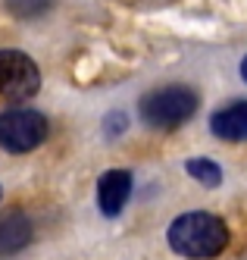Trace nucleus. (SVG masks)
Masks as SVG:
<instances>
[{"label":"nucleus","mask_w":247,"mask_h":260,"mask_svg":"<svg viewBox=\"0 0 247 260\" xmlns=\"http://www.w3.org/2000/svg\"><path fill=\"white\" fill-rule=\"evenodd\" d=\"M166 241L175 254L188 260H213L229 248L232 232L229 222L210 210H188L169 222Z\"/></svg>","instance_id":"nucleus-1"},{"label":"nucleus","mask_w":247,"mask_h":260,"mask_svg":"<svg viewBox=\"0 0 247 260\" xmlns=\"http://www.w3.org/2000/svg\"><path fill=\"white\" fill-rule=\"evenodd\" d=\"M197 107H200V94L188 85L157 88L150 94H144L138 104L144 122L154 125V128H179L197 113Z\"/></svg>","instance_id":"nucleus-2"},{"label":"nucleus","mask_w":247,"mask_h":260,"mask_svg":"<svg viewBox=\"0 0 247 260\" xmlns=\"http://www.w3.org/2000/svg\"><path fill=\"white\" fill-rule=\"evenodd\" d=\"M47 138V116L28 107H13L0 113V147L10 154H31Z\"/></svg>","instance_id":"nucleus-3"},{"label":"nucleus","mask_w":247,"mask_h":260,"mask_svg":"<svg viewBox=\"0 0 247 260\" xmlns=\"http://www.w3.org/2000/svg\"><path fill=\"white\" fill-rule=\"evenodd\" d=\"M41 88V69L22 50H0V98L28 101Z\"/></svg>","instance_id":"nucleus-4"},{"label":"nucleus","mask_w":247,"mask_h":260,"mask_svg":"<svg viewBox=\"0 0 247 260\" xmlns=\"http://www.w3.org/2000/svg\"><path fill=\"white\" fill-rule=\"evenodd\" d=\"M131 198V173L128 170H107L97 179V207L103 216H119Z\"/></svg>","instance_id":"nucleus-5"},{"label":"nucleus","mask_w":247,"mask_h":260,"mask_svg":"<svg viewBox=\"0 0 247 260\" xmlns=\"http://www.w3.org/2000/svg\"><path fill=\"white\" fill-rule=\"evenodd\" d=\"M210 132L219 141H247V101H235L210 116Z\"/></svg>","instance_id":"nucleus-6"},{"label":"nucleus","mask_w":247,"mask_h":260,"mask_svg":"<svg viewBox=\"0 0 247 260\" xmlns=\"http://www.w3.org/2000/svg\"><path fill=\"white\" fill-rule=\"evenodd\" d=\"M31 235H34L31 219L22 210H10L4 219H0V257L19 254L31 241Z\"/></svg>","instance_id":"nucleus-7"},{"label":"nucleus","mask_w":247,"mask_h":260,"mask_svg":"<svg viewBox=\"0 0 247 260\" xmlns=\"http://www.w3.org/2000/svg\"><path fill=\"white\" fill-rule=\"evenodd\" d=\"M185 173L191 176L194 182L206 185V188H216V185H222V166L210 157H191L185 163Z\"/></svg>","instance_id":"nucleus-8"},{"label":"nucleus","mask_w":247,"mask_h":260,"mask_svg":"<svg viewBox=\"0 0 247 260\" xmlns=\"http://www.w3.org/2000/svg\"><path fill=\"white\" fill-rule=\"evenodd\" d=\"M53 0H7V10L19 19H38V16L50 13Z\"/></svg>","instance_id":"nucleus-9"},{"label":"nucleus","mask_w":247,"mask_h":260,"mask_svg":"<svg viewBox=\"0 0 247 260\" xmlns=\"http://www.w3.org/2000/svg\"><path fill=\"white\" fill-rule=\"evenodd\" d=\"M128 128V119H125V113H110L107 116V138H116V135H122Z\"/></svg>","instance_id":"nucleus-10"},{"label":"nucleus","mask_w":247,"mask_h":260,"mask_svg":"<svg viewBox=\"0 0 247 260\" xmlns=\"http://www.w3.org/2000/svg\"><path fill=\"white\" fill-rule=\"evenodd\" d=\"M241 79H244V82H247V57H244V60H241Z\"/></svg>","instance_id":"nucleus-11"},{"label":"nucleus","mask_w":247,"mask_h":260,"mask_svg":"<svg viewBox=\"0 0 247 260\" xmlns=\"http://www.w3.org/2000/svg\"><path fill=\"white\" fill-rule=\"evenodd\" d=\"M0 198H4V191H0Z\"/></svg>","instance_id":"nucleus-12"}]
</instances>
